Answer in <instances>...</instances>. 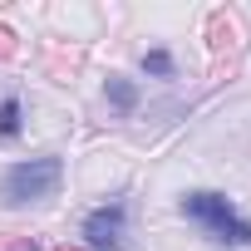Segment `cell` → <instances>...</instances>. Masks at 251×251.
I'll return each mask as SVG.
<instances>
[{
  "label": "cell",
  "mask_w": 251,
  "mask_h": 251,
  "mask_svg": "<svg viewBox=\"0 0 251 251\" xmlns=\"http://www.w3.org/2000/svg\"><path fill=\"white\" fill-rule=\"evenodd\" d=\"M143 69H148V74H158V79H168V74H173L168 50H148V54H143Z\"/></svg>",
  "instance_id": "6"
},
{
  "label": "cell",
  "mask_w": 251,
  "mask_h": 251,
  "mask_svg": "<svg viewBox=\"0 0 251 251\" xmlns=\"http://www.w3.org/2000/svg\"><path fill=\"white\" fill-rule=\"evenodd\" d=\"M15 133H20V103L5 99L0 103V138H15Z\"/></svg>",
  "instance_id": "5"
},
{
  "label": "cell",
  "mask_w": 251,
  "mask_h": 251,
  "mask_svg": "<svg viewBox=\"0 0 251 251\" xmlns=\"http://www.w3.org/2000/svg\"><path fill=\"white\" fill-rule=\"evenodd\" d=\"M103 94H108V103H113L118 113H133V103H138V89H133L128 79H123V74H108Z\"/></svg>",
  "instance_id": "4"
},
{
  "label": "cell",
  "mask_w": 251,
  "mask_h": 251,
  "mask_svg": "<svg viewBox=\"0 0 251 251\" xmlns=\"http://www.w3.org/2000/svg\"><path fill=\"white\" fill-rule=\"evenodd\" d=\"M182 217L197 222L217 246H251V217L236 212V202L226 192H207V187L187 192L182 197Z\"/></svg>",
  "instance_id": "1"
},
{
  "label": "cell",
  "mask_w": 251,
  "mask_h": 251,
  "mask_svg": "<svg viewBox=\"0 0 251 251\" xmlns=\"http://www.w3.org/2000/svg\"><path fill=\"white\" fill-rule=\"evenodd\" d=\"M59 182H64V163L59 158H30V163H15L0 177V197H5V207H25V202L54 197Z\"/></svg>",
  "instance_id": "2"
},
{
  "label": "cell",
  "mask_w": 251,
  "mask_h": 251,
  "mask_svg": "<svg viewBox=\"0 0 251 251\" xmlns=\"http://www.w3.org/2000/svg\"><path fill=\"white\" fill-rule=\"evenodd\" d=\"M123 236H128V202H103L84 217V241L94 251H123Z\"/></svg>",
  "instance_id": "3"
}]
</instances>
